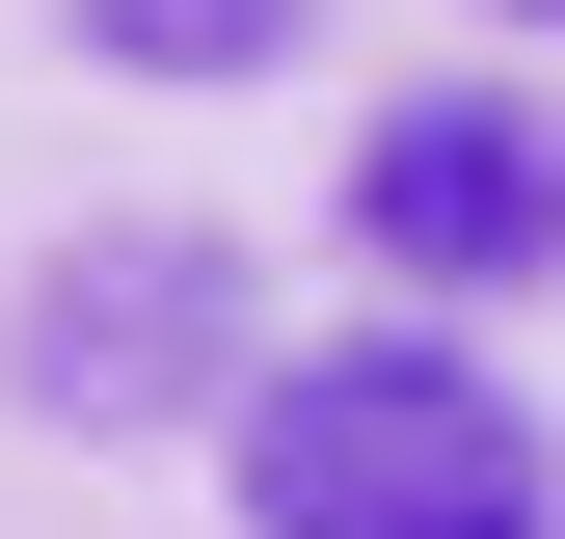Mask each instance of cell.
Here are the masks:
<instances>
[{
    "mask_svg": "<svg viewBox=\"0 0 565 539\" xmlns=\"http://www.w3.org/2000/svg\"><path fill=\"white\" fill-rule=\"evenodd\" d=\"M350 243H377L404 297H539V270H565V108H512V82L377 108V135H350Z\"/></svg>",
    "mask_w": 565,
    "mask_h": 539,
    "instance_id": "cell-3",
    "label": "cell"
},
{
    "mask_svg": "<svg viewBox=\"0 0 565 539\" xmlns=\"http://www.w3.org/2000/svg\"><path fill=\"white\" fill-rule=\"evenodd\" d=\"M243 243H189V216H108V243H54V297H28V404L54 432H162V404H216L243 432Z\"/></svg>",
    "mask_w": 565,
    "mask_h": 539,
    "instance_id": "cell-2",
    "label": "cell"
},
{
    "mask_svg": "<svg viewBox=\"0 0 565 539\" xmlns=\"http://www.w3.org/2000/svg\"><path fill=\"white\" fill-rule=\"evenodd\" d=\"M484 28H565V0H484Z\"/></svg>",
    "mask_w": 565,
    "mask_h": 539,
    "instance_id": "cell-5",
    "label": "cell"
},
{
    "mask_svg": "<svg viewBox=\"0 0 565 539\" xmlns=\"http://www.w3.org/2000/svg\"><path fill=\"white\" fill-rule=\"evenodd\" d=\"M216 486H243V539H565L539 404L484 378L458 324H323V351H269L243 432H216Z\"/></svg>",
    "mask_w": 565,
    "mask_h": 539,
    "instance_id": "cell-1",
    "label": "cell"
},
{
    "mask_svg": "<svg viewBox=\"0 0 565 539\" xmlns=\"http://www.w3.org/2000/svg\"><path fill=\"white\" fill-rule=\"evenodd\" d=\"M297 28H323V0H82V54H108V82H269Z\"/></svg>",
    "mask_w": 565,
    "mask_h": 539,
    "instance_id": "cell-4",
    "label": "cell"
}]
</instances>
